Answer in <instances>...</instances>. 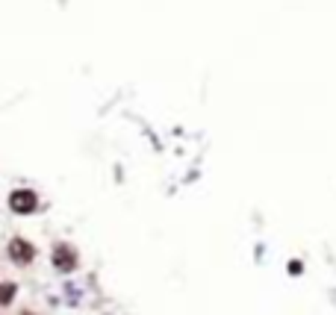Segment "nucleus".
I'll return each mask as SVG.
<instances>
[{
    "instance_id": "obj_1",
    "label": "nucleus",
    "mask_w": 336,
    "mask_h": 315,
    "mask_svg": "<svg viewBox=\"0 0 336 315\" xmlns=\"http://www.w3.org/2000/svg\"><path fill=\"white\" fill-rule=\"evenodd\" d=\"M36 195L30 192V188H18V192H12L9 195V206H12L15 212H21V215H27V212L36 209Z\"/></svg>"
},
{
    "instance_id": "obj_4",
    "label": "nucleus",
    "mask_w": 336,
    "mask_h": 315,
    "mask_svg": "<svg viewBox=\"0 0 336 315\" xmlns=\"http://www.w3.org/2000/svg\"><path fill=\"white\" fill-rule=\"evenodd\" d=\"M12 298H15V286L12 283H3V286H0V304H9Z\"/></svg>"
},
{
    "instance_id": "obj_2",
    "label": "nucleus",
    "mask_w": 336,
    "mask_h": 315,
    "mask_svg": "<svg viewBox=\"0 0 336 315\" xmlns=\"http://www.w3.org/2000/svg\"><path fill=\"white\" fill-rule=\"evenodd\" d=\"M9 257L15 259V262H30V259H33V245H27L24 239H12V242H9Z\"/></svg>"
},
{
    "instance_id": "obj_3",
    "label": "nucleus",
    "mask_w": 336,
    "mask_h": 315,
    "mask_svg": "<svg viewBox=\"0 0 336 315\" xmlns=\"http://www.w3.org/2000/svg\"><path fill=\"white\" fill-rule=\"evenodd\" d=\"M53 262H56V268L59 271H71L77 265V257H74V250L68 245H59L53 250Z\"/></svg>"
}]
</instances>
